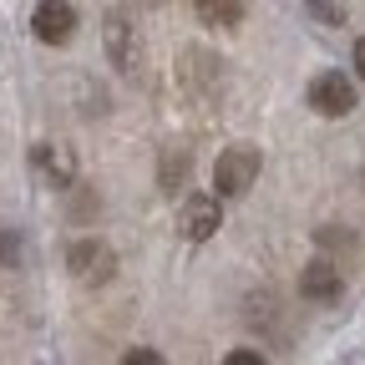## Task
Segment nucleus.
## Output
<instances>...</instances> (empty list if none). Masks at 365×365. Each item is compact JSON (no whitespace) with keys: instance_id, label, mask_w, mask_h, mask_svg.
I'll use <instances>...</instances> for the list:
<instances>
[{"instance_id":"1","label":"nucleus","mask_w":365,"mask_h":365,"mask_svg":"<svg viewBox=\"0 0 365 365\" xmlns=\"http://www.w3.org/2000/svg\"><path fill=\"white\" fill-rule=\"evenodd\" d=\"M259 168H264V153L249 148V143L218 153V163H213V188L218 193L213 198H244L254 182H259Z\"/></svg>"},{"instance_id":"2","label":"nucleus","mask_w":365,"mask_h":365,"mask_svg":"<svg viewBox=\"0 0 365 365\" xmlns=\"http://www.w3.org/2000/svg\"><path fill=\"white\" fill-rule=\"evenodd\" d=\"M66 269H71V279L86 284V289H97V284H112V274H117V249L107 239H76L66 249Z\"/></svg>"},{"instance_id":"3","label":"nucleus","mask_w":365,"mask_h":365,"mask_svg":"<svg viewBox=\"0 0 365 365\" xmlns=\"http://www.w3.org/2000/svg\"><path fill=\"white\" fill-rule=\"evenodd\" d=\"M304 102L319 112V117H350L360 102H355V81L350 76H340V71H319L314 81H309V91H304Z\"/></svg>"},{"instance_id":"4","label":"nucleus","mask_w":365,"mask_h":365,"mask_svg":"<svg viewBox=\"0 0 365 365\" xmlns=\"http://www.w3.org/2000/svg\"><path fill=\"white\" fill-rule=\"evenodd\" d=\"M218 223H223V208L213 193H193V198H182V213H178V228H182V239L188 244H208L218 234Z\"/></svg>"},{"instance_id":"5","label":"nucleus","mask_w":365,"mask_h":365,"mask_svg":"<svg viewBox=\"0 0 365 365\" xmlns=\"http://www.w3.org/2000/svg\"><path fill=\"white\" fill-rule=\"evenodd\" d=\"M31 168L46 188H71L76 182V153L66 143H36L31 148Z\"/></svg>"},{"instance_id":"6","label":"nucleus","mask_w":365,"mask_h":365,"mask_svg":"<svg viewBox=\"0 0 365 365\" xmlns=\"http://www.w3.org/2000/svg\"><path fill=\"white\" fill-rule=\"evenodd\" d=\"M102 41H107L112 66H122V71L137 66V26H132V16H127V6H112V11L102 16Z\"/></svg>"},{"instance_id":"7","label":"nucleus","mask_w":365,"mask_h":365,"mask_svg":"<svg viewBox=\"0 0 365 365\" xmlns=\"http://www.w3.org/2000/svg\"><path fill=\"white\" fill-rule=\"evenodd\" d=\"M31 31H36V41H46V46H66V41L76 36L71 0H41V6L31 11Z\"/></svg>"},{"instance_id":"8","label":"nucleus","mask_w":365,"mask_h":365,"mask_svg":"<svg viewBox=\"0 0 365 365\" xmlns=\"http://www.w3.org/2000/svg\"><path fill=\"white\" fill-rule=\"evenodd\" d=\"M299 294H304V299H314V304H330V299H340V294H345L340 264H330V259H314V264H304V274H299Z\"/></svg>"},{"instance_id":"9","label":"nucleus","mask_w":365,"mask_h":365,"mask_svg":"<svg viewBox=\"0 0 365 365\" xmlns=\"http://www.w3.org/2000/svg\"><path fill=\"white\" fill-rule=\"evenodd\" d=\"M193 11L208 26H239L244 21V0H193Z\"/></svg>"},{"instance_id":"10","label":"nucleus","mask_w":365,"mask_h":365,"mask_svg":"<svg viewBox=\"0 0 365 365\" xmlns=\"http://www.w3.org/2000/svg\"><path fill=\"white\" fill-rule=\"evenodd\" d=\"M122 365H168V360H163L158 350H148V345H137V350L122 355Z\"/></svg>"},{"instance_id":"11","label":"nucleus","mask_w":365,"mask_h":365,"mask_svg":"<svg viewBox=\"0 0 365 365\" xmlns=\"http://www.w3.org/2000/svg\"><path fill=\"white\" fill-rule=\"evenodd\" d=\"M223 365H269V360H264L259 350H249V345H244V350H228V355H223Z\"/></svg>"},{"instance_id":"12","label":"nucleus","mask_w":365,"mask_h":365,"mask_svg":"<svg viewBox=\"0 0 365 365\" xmlns=\"http://www.w3.org/2000/svg\"><path fill=\"white\" fill-rule=\"evenodd\" d=\"M309 6H314L319 16H325L330 26H345V11H340V6H330V0H309Z\"/></svg>"},{"instance_id":"13","label":"nucleus","mask_w":365,"mask_h":365,"mask_svg":"<svg viewBox=\"0 0 365 365\" xmlns=\"http://www.w3.org/2000/svg\"><path fill=\"white\" fill-rule=\"evenodd\" d=\"M16 259V234H6V228H0V269H6Z\"/></svg>"},{"instance_id":"14","label":"nucleus","mask_w":365,"mask_h":365,"mask_svg":"<svg viewBox=\"0 0 365 365\" xmlns=\"http://www.w3.org/2000/svg\"><path fill=\"white\" fill-rule=\"evenodd\" d=\"M350 61H355V76H360V81H365V36H360V41H355V56H350Z\"/></svg>"},{"instance_id":"15","label":"nucleus","mask_w":365,"mask_h":365,"mask_svg":"<svg viewBox=\"0 0 365 365\" xmlns=\"http://www.w3.org/2000/svg\"><path fill=\"white\" fill-rule=\"evenodd\" d=\"M137 6H168V0H137Z\"/></svg>"}]
</instances>
